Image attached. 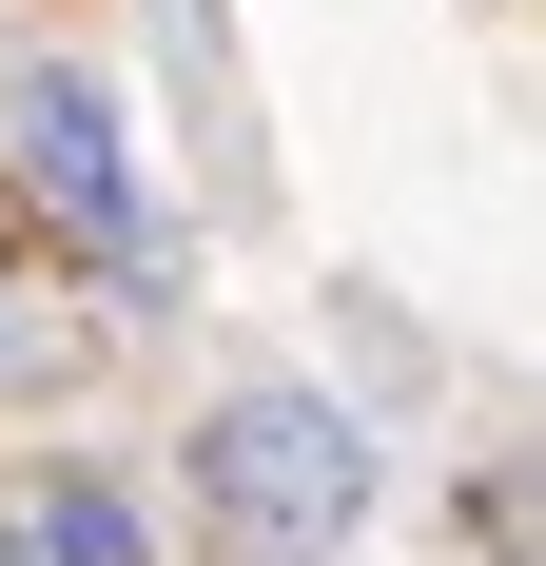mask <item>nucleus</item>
Listing matches in <instances>:
<instances>
[{
  "label": "nucleus",
  "mask_w": 546,
  "mask_h": 566,
  "mask_svg": "<svg viewBox=\"0 0 546 566\" xmlns=\"http://www.w3.org/2000/svg\"><path fill=\"white\" fill-rule=\"evenodd\" d=\"M469 527H489L507 566H546V469H507V489H469Z\"/></svg>",
  "instance_id": "obj_3"
},
{
  "label": "nucleus",
  "mask_w": 546,
  "mask_h": 566,
  "mask_svg": "<svg viewBox=\"0 0 546 566\" xmlns=\"http://www.w3.org/2000/svg\"><path fill=\"white\" fill-rule=\"evenodd\" d=\"M176 489H196V527L254 566H332L351 527H371V410H332V391H216L196 410V450H176Z\"/></svg>",
  "instance_id": "obj_1"
},
{
  "label": "nucleus",
  "mask_w": 546,
  "mask_h": 566,
  "mask_svg": "<svg viewBox=\"0 0 546 566\" xmlns=\"http://www.w3.org/2000/svg\"><path fill=\"white\" fill-rule=\"evenodd\" d=\"M0 566H78V527H59V489H40V469L0 489Z\"/></svg>",
  "instance_id": "obj_2"
},
{
  "label": "nucleus",
  "mask_w": 546,
  "mask_h": 566,
  "mask_svg": "<svg viewBox=\"0 0 546 566\" xmlns=\"http://www.w3.org/2000/svg\"><path fill=\"white\" fill-rule=\"evenodd\" d=\"M59 352H78V333H59V313H20V293H0V391H59Z\"/></svg>",
  "instance_id": "obj_4"
}]
</instances>
